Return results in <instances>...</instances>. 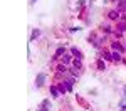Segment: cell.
Returning a JSON list of instances; mask_svg holds the SVG:
<instances>
[{
	"mask_svg": "<svg viewBox=\"0 0 126 111\" xmlns=\"http://www.w3.org/2000/svg\"><path fill=\"white\" fill-rule=\"evenodd\" d=\"M39 111H40V110H39Z\"/></svg>",
	"mask_w": 126,
	"mask_h": 111,
	"instance_id": "cell-27",
	"label": "cell"
},
{
	"mask_svg": "<svg viewBox=\"0 0 126 111\" xmlns=\"http://www.w3.org/2000/svg\"><path fill=\"white\" fill-rule=\"evenodd\" d=\"M101 59L103 61H111V52H109V50H101Z\"/></svg>",
	"mask_w": 126,
	"mask_h": 111,
	"instance_id": "cell-14",
	"label": "cell"
},
{
	"mask_svg": "<svg viewBox=\"0 0 126 111\" xmlns=\"http://www.w3.org/2000/svg\"><path fill=\"white\" fill-rule=\"evenodd\" d=\"M69 30H71V32H78V30H81V29H79V27H71Z\"/></svg>",
	"mask_w": 126,
	"mask_h": 111,
	"instance_id": "cell-20",
	"label": "cell"
},
{
	"mask_svg": "<svg viewBox=\"0 0 126 111\" xmlns=\"http://www.w3.org/2000/svg\"><path fill=\"white\" fill-rule=\"evenodd\" d=\"M74 82H76V78H74V76H71V78H64V84H66L67 91H72V88H74Z\"/></svg>",
	"mask_w": 126,
	"mask_h": 111,
	"instance_id": "cell-4",
	"label": "cell"
},
{
	"mask_svg": "<svg viewBox=\"0 0 126 111\" xmlns=\"http://www.w3.org/2000/svg\"><path fill=\"white\" fill-rule=\"evenodd\" d=\"M123 32H126V20L119 19L118 20V25H116V35H119V34H123Z\"/></svg>",
	"mask_w": 126,
	"mask_h": 111,
	"instance_id": "cell-3",
	"label": "cell"
},
{
	"mask_svg": "<svg viewBox=\"0 0 126 111\" xmlns=\"http://www.w3.org/2000/svg\"><path fill=\"white\" fill-rule=\"evenodd\" d=\"M111 61H113V62H121V61H123V52L113 50V52H111Z\"/></svg>",
	"mask_w": 126,
	"mask_h": 111,
	"instance_id": "cell-5",
	"label": "cell"
},
{
	"mask_svg": "<svg viewBox=\"0 0 126 111\" xmlns=\"http://www.w3.org/2000/svg\"><path fill=\"white\" fill-rule=\"evenodd\" d=\"M72 64H74V67H76V69H81V67H82V61H81V59H74Z\"/></svg>",
	"mask_w": 126,
	"mask_h": 111,
	"instance_id": "cell-19",
	"label": "cell"
},
{
	"mask_svg": "<svg viewBox=\"0 0 126 111\" xmlns=\"http://www.w3.org/2000/svg\"><path fill=\"white\" fill-rule=\"evenodd\" d=\"M125 49H126V42H125Z\"/></svg>",
	"mask_w": 126,
	"mask_h": 111,
	"instance_id": "cell-26",
	"label": "cell"
},
{
	"mask_svg": "<svg viewBox=\"0 0 126 111\" xmlns=\"http://www.w3.org/2000/svg\"><path fill=\"white\" fill-rule=\"evenodd\" d=\"M35 2H37V0H30V5H34V3H35Z\"/></svg>",
	"mask_w": 126,
	"mask_h": 111,
	"instance_id": "cell-22",
	"label": "cell"
},
{
	"mask_svg": "<svg viewBox=\"0 0 126 111\" xmlns=\"http://www.w3.org/2000/svg\"><path fill=\"white\" fill-rule=\"evenodd\" d=\"M108 19L109 20H119L121 19V14H119L118 10H109V12H108Z\"/></svg>",
	"mask_w": 126,
	"mask_h": 111,
	"instance_id": "cell-6",
	"label": "cell"
},
{
	"mask_svg": "<svg viewBox=\"0 0 126 111\" xmlns=\"http://www.w3.org/2000/svg\"><path fill=\"white\" fill-rule=\"evenodd\" d=\"M50 110V101L49 99H44L40 103V111H49Z\"/></svg>",
	"mask_w": 126,
	"mask_h": 111,
	"instance_id": "cell-12",
	"label": "cell"
},
{
	"mask_svg": "<svg viewBox=\"0 0 126 111\" xmlns=\"http://www.w3.org/2000/svg\"><path fill=\"white\" fill-rule=\"evenodd\" d=\"M96 67H97L99 71H104V69H106V62H104L103 59H99V61L96 62Z\"/></svg>",
	"mask_w": 126,
	"mask_h": 111,
	"instance_id": "cell-17",
	"label": "cell"
},
{
	"mask_svg": "<svg viewBox=\"0 0 126 111\" xmlns=\"http://www.w3.org/2000/svg\"><path fill=\"white\" fill-rule=\"evenodd\" d=\"M121 19H123V20H126V14H125V15H123V17H121Z\"/></svg>",
	"mask_w": 126,
	"mask_h": 111,
	"instance_id": "cell-23",
	"label": "cell"
},
{
	"mask_svg": "<svg viewBox=\"0 0 126 111\" xmlns=\"http://www.w3.org/2000/svg\"><path fill=\"white\" fill-rule=\"evenodd\" d=\"M111 2H116V3H118V2H119V0H111Z\"/></svg>",
	"mask_w": 126,
	"mask_h": 111,
	"instance_id": "cell-25",
	"label": "cell"
},
{
	"mask_svg": "<svg viewBox=\"0 0 126 111\" xmlns=\"http://www.w3.org/2000/svg\"><path fill=\"white\" fill-rule=\"evenodd\" d=\"M111 49H113V50H119V52H125V44H121V42L114 40V42H111Z\"/></svg>",
	"mask_w": 126,
	"mask_h": 111,
	"instance_id": "cell-7",
	"label": "cell"
},
{
	"mask_svg": "<svg viewBox=\"0 0 126 111\" xmlns=\"http://www.w3.org/2000/svg\"><path fill=\"white\" fill-rule=\"evenodd\" d=\"M49 93H50L52 98H59V96H61V91H59L57 84H56V86H50V88H49Z\"/></svg>",
	"mask_w": 126,
	"mask_h": 111,
	"instance_id": "cell-10",
	"label": "cell"
},
{
	"mask_svg": "<svg viewBox=\"0 0 126 111\" xmlns=\"http://www.w3.org/2000/svg\"><path fill=\"white\" fill-rule=\"evenodd\" d=\"M89 42H91L94 47H101V44L106 42V35H104V37H97L96 34H91V35H89Z\"/></svg>",
	"mask_w": 126,
	"mask_h": 111,
	"instance_id": "cell-1",
	"label": "cell"
},
{
	"mask_svg": "<svg viewBox=\"0 0 126 111\" xmlns=\"http://www.w3.org/2000/svg\"><path fill=\"white\" fill-rule=\"evenodd\" d=\"M125 98H126V86H125Z\"/></svg>",
	"mask_w": 126,
	"mask_h": 111,
	"instance_id": "cell-24",
	"label": "cell"
},
{
	"mask_svg": "<svg viewBox=\"0 0 126 111\" xmlns=\"http://www.w3.org/2000/svg\"><path fill=\"white\" fill-rule=\"evenodd\" d=\"M56 71H57V74H62L64 76L67 72V67H66V64H59L57 67H56Z\"/></svg>",
	"mask_w": 126,
	"mask_h": 111,
	"instance_id": "cell-15",
	"label": "cell"
},
{
	"mask_svg": "<svg viewBox=\"0 0 126 111\" xmlns=\"http://www.w3.org/2000/svg\"><path fill=\"white\" fill-rule=\"evenodd\" d=\"M57 88H59V91H61V96H64V94L67 93V88H66L64 81H62V82H57Z\"/></svg>",
	"mask_w": 126,
	"mask_h": 111,
	"instance_id": "cell-16",
	"label": "cell"
},
{
	"mask_svg": "<svg viewBox=\"0 0 126 111\" xmlns=\"http://www.w3.org/2000/svg\"><path fill=\"white\" fill-rule=\"evenodd\" d=\"M46 79H47V74H46V72H39L37 78H35V86H37V88H42L44 82H46Z\"/></svg>",
	"mask_w": 126,
	"mask_h": 111,
	"instance_id": "cell-2",
	"label": "cell"
},
{
	"mask_svg": "<svg viewBox=\"0 0 126 111\" xmlns=\"http://www.w3.org/2000/svg\"><path fill=\"white\" fill-rule=\"evenodd\" d=\"M101 29H103L104 34H113V32H116V29H113V27H111V25H108V24H103V25H101Z\"/></svg>",
	"mask_w": 126,
	"mask_h": 111,
	"instance_id": "cell-11",
	"label": "cell"
},
{
	"mask_svg": "<svg viewBox=\"0 0 126 111\" xmlns=\"http://www.w3.org/2000/svg\"><path fill=\"white\" fill-rule=\"evenodd\" d=\"M64 54H66V47H57V50H56V54H54L52 61H57V59H61V57H62Z\"/></svg>",
	"mask_w": 126,
	"mask_h": 111,
	"instance_id": "cell-8",
	"label": "cell"
},
{
	"mask_svg": "<svg viewBox=\"0 0 126 111\" xmlns=\"http://www.w3.org/2000/svg\"><path fill=\"white\" fill-rule=\"evenodd\" d=\"M39 35H40V30L39 29H34V30H32V35H30V40H34L35 37H39Z\"/></svg>",
	"mask_w": 126,
	"mask_h": 111,
	"instance_id": "cell-18",
	"label": "cell"
},
{
	"mask_svg": "<svg viewBox=\"0 0 126 111\" xmlns=\"http://www.w3.org/2000/svg\"><path fill=\"white\" fill-rule=\"evenodd\" d=\"M119 111H126V104H121L119 106Z\"/></svg>",
	"mask_w": 126,
	"mask_h": 111,
	"instance_id": "cell-21",
	"label": "cell"
},
{
	"mask_svg": "<svg viewBox=\"0 0 126 111\" xmlns=\"http://www.w3.org/2000/svg\"><path fill=\"white\" fill-rule=\"evenodd\" d=\"M71 54L74 56V59H81V61H82V57H84V56H82V52H81L78 47H71Z\"/></svg>",
	"mask_w": 126,
	"mask_h": 111,
	"instance_id": "cell-9",
	"label": "cell"
},
{
	"mask_svg": "<svg viewBox=\"0 0 126 111\" xmlns=\"http://www.w3.org/2000/svg\"><path fill=\"white\" fill-rule=\"evenodd\" d=\"M72 57H74L72 54H67V52H66V54H64L62 57H61V61H62V64H69V62L72 61Z\"/></svg>",
	"mask_w": 126,
	"mask_h": 111,
	"instance_id": "cell-13",
	"label": "cell"
}]
</instances>
